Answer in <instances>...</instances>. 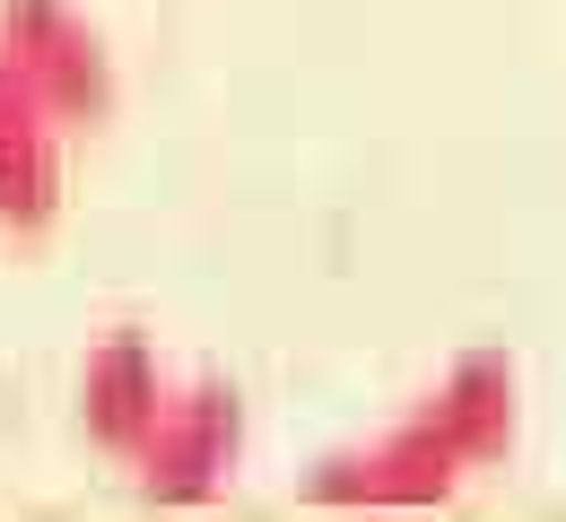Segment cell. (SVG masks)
<instances>
[{
  "mask_svg": "<svg viewBox=\"0 0 566 522\" xmlns=\"http://www.w3.org/2000/svg\"><path fill=\"white\" fill-rule=\"evenodd\" d=\"M505 445H514V366L462 358L392 436L314 461L305 505H444Z\"/></svg>",
  "mask_w": 566,
  "mask_h": 522,
  "instance_id": "1",
  "label": "cell"
},
{
  "mask_svg": "<svg viewBox=\"0 0 566 522\" xmlns=\"http://www.w3.org/2000/svg\"><path fill=\"white\" fill-rule=\"evenodd\" d=\"M0 62L53 105L62 131L114 114V53L78 18V0H0Z\"/></svg>",
  "mask_w": 566,
  "mask_h": 522,
  "instance_id": "2",
  "label": "cell"
},
{
  "mask_svg": "<svg viewBox=\"0 0 566 522\" xmlns=\"http://www.w3.org/2000/svg\"><path fill=\"white\" fill-rule=\"evenodd\" d=\"M235 452H244V401L227 383H192V392H166L132 470L157 505H210L235 470Z\"/></svg>",
  "mask_w": 566,
  "mask_h": 522,
  "instance_id": "3",
  "label": "cell"
},
{
  "mask_svg": "<svg viewBox=\"0 0 566 522\" xmlns=\"http://www.w3.org/2000/svg\"><path fill=\"white\" fill-rule=\"evenodd\" d=\"M71 166H62V122L27 78L0 62V226L9 235H44L62 219Z\"/></svg>",
  "mask_w": 566,
  "mask_h": 522,
  "instance_id": "4",
  "label": "cell"
},
{
  "mask_svg": "<svg viewBox=\"0 0 566 522\" xmlns=\"http://www.w3.org/2000/svg\"><path fill=\"white\" fill-rule=\"evenodd\" d=\"M78 409H87V436L105 452H132L148 445V427H157V409H166V374H157V358H148L140 331H114L96 358H87V374H78Z\"/></svg>",
  "mask_w": 566,
  "mask_h": 522,
  "instance_id": "5",
  "label": "cell"
}]
</instances>
